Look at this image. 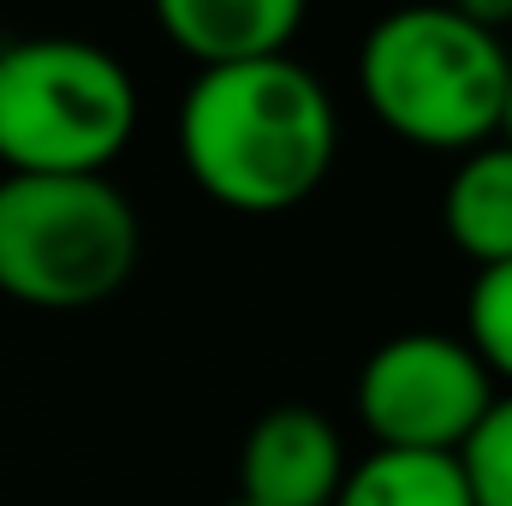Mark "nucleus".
Listing matches in <instances>:
<instances>
[{
  "instance_id": "1",
  "label": "nucleus",
  "mask_w": 512,
  "mask_h": 506,
  "mask_svg": "<svg viewBox=\"0 0 512 506\" xmlns=\"http://www.w3.org/2000/svg\"><path fill=\"white\" fill-rule=\"evenodd\" d=\"M334 96L292 54L197 66L179 102V161L191 185L233 215H286L334 167Z\"/></svg>"
},
{
  "instance_id": "2",
  "label": "nucleus",
  "mask_w": 512,
  "mask_h": 506,
  "mask_svg": "<svg viewBox=\"0 0 512 506\" xmlns=\"http://www.w3.org/2000/svg\"><path fill=\"white\" fill-rule=\"evenodd\" d=\"M358 90L393 137L465 155L507 131L512 48L453 0L399 6L364 36Z\"/></svg>"
},
{
  "instance_id": "3",
  "label": "nucleus",
  "mask_w": 512,
  "mask_h": 506,
  "mask_svg": "<svg viewBox=\"0 0 512 506\" xmlns=\"http://www.w3.org/2000/svg\"><path fill=\"white\" fill-rule=\"evenodd\" d=\"M137 251V209L108 173L0 179V292L12 304L96 310L126 292Z\"/></svg>"
},
{
  "instance_id": "4",
  "label": "nucleus",
  "mask_w": 512,
  "mask_h": 506,
  "mask_svg": "<svg viewBox=\"0 0 512 506\" xmlns=\"http://www.w3.org/2000/svg\"><path fill=\"white\" fill-rule=\"evenodd\" d=\"M137 131L131 72L84 36L0 42V167L108 173Z\"/></svg>"
},
{
  "instance_id": "5",
  "label": "nucleus",
  "mask_w": 512,
  "mask_h": 506,
  "mask_svg": "<svg viewBox=\"0 0 512 506\" xmlns=\"http://www.w3.org/2000/svg\"><path fill=\"white\" fill-rule=\"evenodd\" d=\"M495 399L501 376L489 370L471 334L411 328L382 340L358 370V417L376 447L465 453Z\"/></svg>"
},
{
  "instance_id": "6",
  "label": "nucleus",
  "mask_w": 512,
  "mask_h": 506,
  "mask_svg": "<svg viewBox=\"0 0 512 506\" xmlns=\"http://www.w3.org/2000/svg\"><path fill=\"white\" fill-rule=\"evenodd\" d=\"M346 477V441L316 405L262 411L239 447V495L256 506H334Z\"/></svg>"
},
{
  "instance_id": "7",
  "label": "nucleus",
  "mask_w": 512,
  "mask_h": 506,
  "mask_svg": "<svg viewBox=\"0 0 512 506\" xmlns=\"http://www.w3.org/2000/svg\"><path fill=\"white\" fill-rule=\"evenodd\" d=\"M149 6L161 36L197 66L286 54L310 12V0H149Z\"/></svg>"
},
{
  "instance_id": "8",
  "label": "nucleus",
  "mask_w": 512,
  "mask_h": 506,
  "mask_svg": "<svg viewBox=\"0 0 512 506\" xmlns=\"http://www.w3.org/2000/svg\"><path fill=\"white\" fill-rule=\"evenodd\" d=\"M447 239L477 268L512 256V137H489L459 155L447 197H441Z\"/></svg>"
},
{
  "instance_id": "9",
  "label": "nucleus",
  "mask_w": 512,
  "mask_h": 506,
  "mask_svg": "<svg viewBox=\"0 0 512 506\" xmlns=\"http://www.w3.org/2000/svg\"><path fill=\"white\" fill-rule=\"evenodd\" d=\"M334 506H477L465 453L429 447H376L352 465Z\"/></svg>"
},
{
  "instance_id": "10",
  "label": "nucleus",
  "mask_w": 512,
  "mask_h": 506,
  "mask_svg": "<svg viewBox=\"0 0 512 506\" xmlns=\"http://www.w3.org/2000/svg\"><path fill=\"white\" fill-rule=\"evenodd\" d=\"M465 334L477 340V352L489 358L501 387H512V256L477 268L471 298H465Z\"/></svg>"
},
{
  "instance_id": "11",
  "label": "nucleus",
  "mask_w": 512,
  "mask_h": 506,
  "mask_svg": "<svg viewBox=\"0 0 512 506\" xmlns=\"http://www.w3.org/2000/svg\"><path fill=\"white\" fill-rule=\"evenodd\" d=\"M465 471H471L477 506H512V387H501V399L465 441Z\"/></svg>"
},
{
  "instance_id": "12",
  "label": "nucleus",
  "mask_w": 512,
  "mask_h": 506,
  "mask_svg": "<svg viewBox=\"0 0 512 506\" xmlns=\"http://www.w3.org/2000/svg\"><path fill=\"white\" fill-rule=\"evenodd\" d=\"M459 12H471L477 24H489V30H507L512 24V0H453Z\"/></svg>"
},
{
  "instance_id": "13",
  "label": "nucleus",
  "mask_w": 512,
  "mask_h": 506,
  "mask_svg": "<svg viewBox=\"0 0 512 506\" xmlns=\"http://www.w3.org/2000/svg\"><path fill=\"white\" fill-rule=\"evenodd\" d=\"M501 137H512V96H507V131H501Z\"/></svg>"
},
{
  "instance_id": "14",
  "label": "nucleus",
  "mask_w": 512,
  "mask_h": 506,
  "mask_svg": "<svg viewBox=\"0 0 512 506\" xmlns=\"http://www.w3.org/2000/svg\"><path fill=\"white\" fill-rule=\"evenodd\" d=\"M233 506H256V501H245V495H239V501H233Z\"/></svg>"
}]
</instances>
